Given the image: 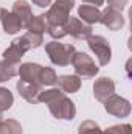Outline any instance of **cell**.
Masks as SVG:
<instances>
[{
    "mask_svg": "<svg viewBox=\"0 0 132 134\" xmlns=\"http://www.w3.org/2000/svg\"><path fill=\"white\" fill-rule=\"evenodd\" d=\"M39 101L48 104L50 112L56 119L62 120H73L76 115L75 103L67 97L61 89H48L39 94Z\"/></svg>",
    "mask_w": 132,
    "mask_h": 134,
    "instance_id": "cell-1",
    "label": "cell"
},
{
    "mask_svg": "<svg viewBox=\"0 0 132 134\" xmlns=\"http://www.w3.org/2000/svg\"><path fill=\"white\" fill-rule=\"evenodd\" d=\"M45 52L50 58V61L55 66H68L71 61V56L75 55V47L71 44H62V42H48L45 45Z\"/></svg>",
    "mask_w": 132,
    "mask_h": 134,
    "instance_id": "cell-2",
    "label": "cell"
},
{
    "mask_svg": "<svg viewBox=\"0 0 132 134\" xmlns=\"http://www.w3.org/2000/svg\"><path fill=\"white\" fill-rule=\"evenodd\" d=\"M73 5V0H56L45 14L47 25H65Z\"/></svg>",
    "mask_w": 132,
    "mask_h": 134,
    "instance_id": "cell-3",
    "label": "cell"
},
{
    "mask_svg": "<svg viewBox=\"0 0 132 134\" xmlns=\"http://www.w3.org/2000/svg\"><path fill=\"white\" fill-rule=\"evenodd\" d=\"M71 66L75 69L78 76H84V78H93L98 73V66L95 64V61L84 52H75V55L71 56Z\"/></svg>",
    "mask_w": 132,
    "mask_h": 134,
    "instance_id": "cell-4",
    "label": "cell"
},
{
    "mask_svg": "<svg viewBox=\"0 0 132 134\" xmlns=\"http://www.w3.org/2000/svg\"><path fill=\"white\" fill-rule=\"evenodd\" d=\"M87 44H89V48L98 58L99 66H107L110 63L112 50H110V45H109L106 37H103V36H90L87 39Z\"/></svg>",
    "mask_w": 132,
    "mask_h": 134,
    "instance_id": "cell-5",
    "label": "cell"
},
{
    "mask_svg": "<svg viewBox=\"0 0 132 134\" xmlns=\"http://www.w3.org/2000/svg\"><path fill=\"white\" fill-rule=\"evenodd\" d=\"M103 103H104V109L115 117H128L131 114V103L120 95L112 94Z\"/></svg>",
    "mask_w": 132,
    "mask_h": 134,
    "instance_id": "cell-6",
    "label": "cell"
},
{
    "mask_svg": "<svg viewBox=\"0 0 132 134\" xmlns=\"http://www.w3.org/2000/svg\"><path fill=\"white\" fill-rule=\"evenodd\" d=\"M64 27H65L67 34L73 36L75 39L87 41V39L92 36V25L84 24V22H82L81 19H78V17H71V16H70Z\"/></svg>",
    "mask_w": 132,
    "mask_h": 134,
    "instance_id": "cell-7",
    "label": "cell"
},
{
    "mask_svg": "<svg viewBox=\"0 0 132 134\" xmlns=\"http://www.w3.org/2000/svg\"><path fill=\"white\" fill-rule=\"evenodd\" d=\"M99 22H101L104 27H107L109 30L117 31V30L123 28V25H124V17H123V14H121L118 9H115V8H112V6H107L104 11H101Z\"/></svg>",
    "mask_w": 132,
    "mask_h": 134,
    "instance_id": "cell-8",
    "label": "cell"
},
{
    "mask_svg": "<svg viewBox=\"0 0 132 134\" xmlns=\"http://www.w3.org/2000/svg\"><path fill=\"white\" fill-rule=\"evenodd\" d=\"M20 97H23L25 100L31 104H36L39 103V94L42 92V86L39 84H31V83H27L23 80H19L17 84H16Z\"/></svg>",
    "mask_w": 132,
    "mask_h": 134,
    "instance_id": "cell-9",
    "label": "cell"
},
{
    "mask_svg": "<svg viewBox=\"0 0 132 134\" xmlns=\"http://www.w3.org/2000/svg\"><path fill=\"white\" fill-rule=\"evenodd\" d=\"M0 22H2V27H3L5 33L8 34H16L23 27L20 19L17 16H14L11 11L5 9V8H0Z\"/></svg>",
    "mask_w": 132,
    "mask_h": 134,
    "instance_id": "cell-10",
    "label": "cell"
},
{
    "mask_svg": "<svg viewBox=\"0 0 132 134\" xmlns=\"http://www.w3.org/2000/svg\"><path fill=\"white\" fill-rule=\"evenodd\" d=\"M115 92V83L107 78V76H101L95 81L93 84V95L98 101H104L107 97H110Z\"/></svg>",
    "mask_w": 132,
    "mask_h": 134,
    "instance_id": "cell-11",
    "label": "cell"
},
{
    "mask_svg": "<svg viewBox=\"0 0 132 134\" xmlns=\"http://www.w3.org/2000/svg\"><path fill=\"white\" fill-rule=\"evenodd\" d=\"M40 69L42 66L40 64H36V63H25L19 67V76L20 80L27 81V83H31V84H39V73H40Z\"/></svg>",
    "mask_w": 132,
    "mask_h": 134,
    "instance_id": "cell-12",
    "label": "cell"
},
{
    "mask_svg": "<svg viewBox=\"0 0 132 134\" xmlns=\"http://www.w3.org/2000/svg\"><path fill=\"white\" fill-rule=\"evenodd\" d=\"M56 83L64 94H75L81 87V78L78 75H61L58 76Z\"/></svg>",
    "mask_w": 132,
    "mask_h": 134,
    "instance_id": "cell-13",
    "label": "cell"
},
{
    "mask_svg": "<svg viewBox=\"0 0 132 134\" xmlns=\"http://www.w3.org/2000/svg\"><path fill=\"white\" fill-rule=\"evenodd\" d=\"M78 16L81 17V20L87 25H92V24H97L99 22V17H101V11H99L97 6L93 5H81L78 8Z\"/></svg>",
    "mask_w": 132,
    "mask_h": 134,
    "instance_id": "cell-14",
    "label": "cell"
},
{
    "mask_svg": "<svg viewBox=\"0 0 132 134\" xmlns=\"http://www.w3.org/2000/svg\"><path fill=\"white\" fill-rule=\"evenodd\" d=\"M30 33H36V34H44L47 31V20H45V16H31L27 24L23 25Z\"/></svg>",
    "mask_w": 132,
    "mask_h": 134,
    "instance_id": "cell-15",
    "label": "cell"
},
{
    "mask_svg": "<svg viewBox=\"0 0 132 134\" xmlns=\"http://www.w3.org/2000/svg\"><path fill=\"white\" fill-rule=\"evenodd\" d=\"M17 42H19V44L28 52V50H31V48H37V47H40L42 42H44V37H42V34H36V33H30V31H27L23 36H20V37L17 39Z\"/></svg>",
    "mask_w": 132,
    "mask_h": 134,
    "instance_id": "cell-16",
    "label": "cell"
},
{
    "mask_svg": "<svg viewBox=\"0 0 132 134\" xmlns=\"http://www.w3.org/2000/svg\"><path fill=\"white\" fill-rule=\"evenodd\" d=\"M19 67H20V63L3 59L0 63V80H2V83L11 80L13 76H16L19 73Z\"/></svg>",
    "mask_w": 132,
    "mask_h": 134,
    "instance_id": "cell-17",
    "label": "cell"
},
{
    "mask_svg": "<svg viewBox=\"0 0 132 134\" xmlns=\"http://www.w3.org/2000/svg\"><path fill=\"white\" fill-rule=\"evenodd\" d=\"M11 13H13L14 16H17L23 25H25V24H27V20H28L31 16H33V13H31V8H30V5H28L25 0H17V2H14Z\"/></svg>",
    "mask_w": 132,
    "mask_h": 134,
    "instance_id": "cell-18",
    "label": "cell"
},
{
    "mask_svg": "<svg viewBox=\"0 0 132 134\" xmlns=\"http://www.w3.org/2000/svg\"><path fill=\"white\" fill-rule=\"evenodd\" d=\"M27 53V50L16 41H13V44L3 52V59H8V61H14V63H20L22 56Z\"/></svg>",
    "mask_w": 132,
    "mask_h": 134,
    "instance_id": "cell-19",
    "label": "cell"
},
{
    "mask_svg": "<svg viewBox=\"0 0 132 134\" xmlns=\"http://www.w3.org/2000/svg\"><path fill=\"white\" fill-rule=\"evenodd\" d=\"M56 80H58V75L53 69L50 67H42L40 69V73H39V83L40 86H53L56 84Z\"/></svg>",
    "mask_w": 132,
    "mask_h": 134,
    "instance_id": "cell-20",
    "label": "cell"
},
{
    "mask_svg": "<svg viewBox=\"0 0 132 134\" xmlns=\"http://www.w3.org/2000/svg\"><path fill=\"white\" fill-rule=\"evenodd\" d=\"M13 103H14V97L11 91L6 87H0V112L8 111L13 106Z\"/></svg>",
    "mask_w": 132,
    "mask_h": 134,
    "instance_id": "cell-21",
    "label": "cell"
},
{
    "mask_svg": "<svg viewBox=\"0 0 132 134\" xmlns=\"http://www.w3.org/2000/svg\"><path fill=\"white\" fill-rule=\"evenodd\" d=\"M79 134H103L101 128L98 126V123L92 122V120H86L79 125V130H78Z\"/></svg>",
    "mask_w": 132,
    "mask_h": 134,
    "instance_id": "cell-22",
    "label": "cell"
},
{
    "mask_svg": "<svg viewBox=\"0 0 132 134\" xmlns=\"http://www.w3.org/2000/svg\"><path fill=\"white\" fill-rule=\"evenodd\" d=\"M47 33L53 39H62L67 36L65 27L64 25H47Z\"/></svg>",
    "mask_w": 132,
    "mask_h": 134,
    "instance_id": "cell-23",
    "label": "cell"
},
{
    "mask_svg": "<svg viewBox=\"0 0 132 134\" xmlns=\"http://www.w3.org/2000/svg\"><path fill=\"white\" fill-rule=\"evenodd\" d=\"M103 134H132V126L129 123H123V125H115L107 128Z\"/></svg>",
    "mask_w": 132,
    "mask_h": 134,
    "instance_id": "cell-24",
    "label": "cell"
},
{
    "mask_svg": "<svg viewBox=\"0 0 132 134\" xmlns=\"http://www.w3.org/2000/svg\"><path fill=\"white\" fill-rule=\"evenodd\" d=\"M5 122H6V125H8L9 134H22V126H20V123H19L17 120L8 119V120H5Z\"/></svg>",
    "mask_w": 132,
    "mask_h": 134,
    "instance_id": "cell-25",
    "label": "cell"
},
{
    "mask_svg": "<svg viewBox=\"0 0 132 134\" xmlns=\"http://www.w3.org/2000/svg\"><path fill=\"white\" fill-rule=\"evenodd\" d=\"M107 3H109V6H112V8H115V9L121 11V9H124V8H126L128 0H107Z\"/></svg>",
    "mask_w": 132,
    "mask_h": 134,
    "instance_id": "cell-26",
    "label": "cell"
},
{
    "mask_svg": "<svg viewBox=\"0 0 132 134\" xmlns=\"http://www.w3.org/2000/svg\"><path fill=\"white\" fill-rule=\"evenodd\" d=\"M36 6H39V8H48L50 6V3H51V0H31Z\"/></svg>",
    "mask_w": 132,
    "mask_h": 134,
    "instance_id": "cell-27",
    "label": "cell"
},
{
    "mask_svg": "<svg viewBox=\"0 0 132 134\" xmlns=\"http://www.w3.org/2000/svg\"><path fill=\"white\" fill-rule=\"evenodd\" d=\"M86 5H93V6H97L98 8L99 5H103L104 3V0H82Z\"/></svg>",
    "mask_w": 132,
    "mask_h": 134,
    "instance_id": "cell-28",
    "label": "cell"
},
{
    "mask_svg": "<svg viewBox=\"0 0 132 134\" xmlns=\"http://www.w3.org/2000/svg\"><path fill=\"white\" fill-rule=\"evenodd\" d=\"M0 83H2V80H0Z\"/></svg>",
    "mask_w": 132,
    "mask_h": 134,
    "instance_id": "cell-29",
    "label": "cell"
}]
</instances>
